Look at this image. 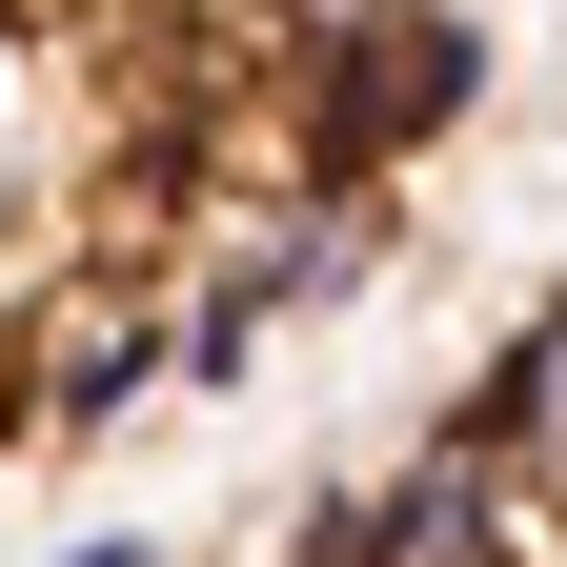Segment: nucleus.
<instances>
[{"mask_svg": "<svg viewBox=\"0 0 567 567\" xmlns=\"http://www.w3.org/2000/svg\"><path fill=\"white\" fill-rule=\"evenodd\" d=\"M466 102H486V21L425 0V21H385L365 61H305V82H284V183H385L405 142H446Z\"/></svg>", "mask_w": 567, "mask_h": 567, "instance_id": "f257e3e1", "label": "nucleus"}, {"mask_svg": "<svg viewBox=\"0 0 567 567\" xmlns=\"http://www.w3.org/2000/svg\"><path fill=\"white\" fill-rule=\"evenodd\" d=\"M142 385H183V305H61V344H41V425H122Z\"/></svg>", "mask_w": 567, "mask_h": 567, "instance_id": "f03ea898", "label": "nucleus"}, {"mask_svg": "<svg viewBox=\"0 0 567 567\" xmlns=\"http://www.w3.org/2000/svg\"><path fill=\"white\" fill-rule=\"evenodd\" d=\"M466 446H507L527 486H567V305H527V324H507V365L466 385Z\"/></svg>", "mask_w": 567, "mask_h": 567, "instance_id": "7ed1b4c3", "label": "nucleus"}, {"mask_svg": "<svg viewBox=\"0 0 567 567\" xmlns=\"http://www.w3.org/2000/svg\"><path fill=\"white\" fill-rule=\"evenodd\" d=\"M244 21H264V61H284V82H305V61H365L385 21H425V0H244Z\"/></svg>", "mask_w": 567, "mask_h": 567, "instance_id": "20e7f679", "label": "nucleus"}, {"mask_svg": "<svg viewBox=\"0 0 567 567\" xmlns=\"http://www.w3.org/2000/svg\"><path fill=\"white\" fill-rule=\"evenodd\" d=\"M61 567H142V547H61Z\"/></svg>", "mask_w": 567, "mask_h": 567, "instance_id": "39448f33", "label": "nucleus"}]
</instances>
